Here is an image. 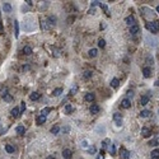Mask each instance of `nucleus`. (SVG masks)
I'll return each mask as SVG.
<instances>
[{"label": "nucleus", "instance_id": "nucleus-26", "mask_svg": "<svg viewBox=\"0 0 159 159\" xmlns=\"http://www.w3.org/2000/svg\"><path fill=\"white\" fill-rule=\"evenodd\" d=\"M139 115H140L141 117H149V116H150V111H149V110H143Z\"/></svg>", "mask_w": 159, "mask_h": 159}, {"label": "nucleus", "instance_id": "nucleus-37", "mask_svg": "<svg viewBox=\"0 0 159 159\" xmlns=\"http://www.w3.org/2000/svg\"><path fill=\"white\" fill-rule=\"evenodd\" d=\"M48 21L51 22V24H55V23H56V18H55V17H50Z\"/></svg>", "mask_w": 159, "mask_h": 159}, {"label": "nucleus", "instance_id": "nucleus-4", "mask_svg": "<svg viewBox=\"0 0 159 159\" xmlns=\"http://www.w3.org/2000/svg\"><path fill=\"white\" fill-rule=\"evenodd\" d=\"M120 155H121V159H130V153L125 148L120 149Z\"/></svg>", "mask_w": 159, "mask_h": 159}, {"label": "nucleus", "instance_id": "nucleus-33", "mask_svg": "<svg viewBox=\"0 0 159 159\" xmlns=\"http://www.w3.org/2000/svg\"><path fill=\"white\" fill-rule=\"evenodd\" d=\"M83 76H84V79H87V78H90V76H92V71H84Z\"/></svg>", "mask_w": 159, "mask_h": 159}, {"label": "nucleus", "instance_id": "nucleus-41", "mask_svg": "<svg viewBox=\"0 0 159 159\" xmlns=\"http://www.w3.org/2000/svg\"><path fill=\"white\" fill-rule=\"evenodd\" d=\"M82 144H83V145H82V146H83V148H85V149H87V148H88V146H89V145H87V141H83V143H82Z\"/></svg>", "mask_w": 159, "mask_h": 159}, {"label": "nucleus", "instance_id": "nucleus-42", "mask_svg": "<svg viewBox=\"0 0 159 159\" xmlns=\"http://www.w3.org/2000/svg\"><path fill=\"white\" fill-rule=\"evenodd\" d=\"M26 3H27V4H28V5H32V4H33V3H32V2H31V0H28V2H26Z\"/></svg>", "mask_w": 159, "mask_h": 159}, {"label": "nucleus", "instance_id": "nucleus-38", "mask_svg": "<svg viewBox=\"0 0 159 159\" xmlns=\"http://www.w3.org/2000/svg\"><path fill=\"white\" fill-rule=\"evenodd\" d=\"M97 5H98V7H101L102 4L99 3V2H92V7H97Z\"/></svg>", "mask_w": 159, "mask_h": 159}, {"label": "nucleus", "instance_id": "nucleus-21", "mask_svg": "<svg viewBox=\"0 0 159 159\" xmlns=\"http://www.w3.org/2000/svg\"><path fill=\"white\" fill-rule=\"evenodd\" d=\"M61 93H63V88H56V89L52 92V95H54V97H59V95H61Z\"/></svg>", "mask_w": 159, "mask_h": 159}, {"label": "nucleus", "instance_id": "nucleus-3", "mask_svg": "<svg viewBox=\"0 0 159 159\" xmlns=\"http://www.w3.org/2000/svg\"><path fill=\"white\" fill-rule=\"evenodd\" d=\"M125 22H126V24H127V26H130V27H132V26H135V24H136L134 15H129V17H126Z\"/></svg>", "mask_w": 159, "mask_h": 159}, {"label": "nucleus", "instance_id": "nucleus-16", "mask_svg": "<svg viewBox=\"0 0 159 159\" xmlns=\"http://www.w3.org/2000/svg\"><path fill=\"white\" fill-rule=\"evenodd\" d=\"M29 98H31V101H38V99L41 98V94H39L38 92H33V93L29 95Z\"/></svg>", "mask_w": 159, "mask_h": 159}, {"label": "nucleus", "instance_id": "nucleus-43", "mask_svg": "<svg viewBox=\"0 0 159 159\" xmlns=\"http://www.w3.org/2000/svg\"><path fill=\"white\" fill-rule=\"evenodd\" d=\"M47 159H55V155H50V156H48Z\"/></svg>", "mask_w": 159, "mask_h": 159}, {"label": "nucleus", "instance_id": "nucleus-29", "mask_svg": "<svg viewBox=\"0 0 159 159\" xmlns=\"http://www.w3.org/2000/svg\"><path fill=\"white\" fill-rule=\"evenodd\" d=\"M110 154L111 155H115L116 154V145L115 144H111L110 145Z\"/></svg>", "mask_w": 159, "mask_h": 159}, {"label": "nucleus", "instance_id": "nucleus-5", "mask_svg": "<svg viewBox=\"0 0 159 159\" xmlns=\"http://www.w3.org/2000/svg\"><path fill=\"white\" fill-rule=\"evenodd\" d=\"M130 33H131L132 36H135V34H137V33H140V27H139V24H135V26L130 27Z\"/></svg>", "mask_w": 159, "mask_h": 159}, {"label": "nucleus", "instance_id": "nucleus-14", "mask_svg": "<svg viewBox=\"0 0 159 159\" xmlns=\"http://www.w3.org/2000/svg\"><path fill=\"white\" fill-rule=\"evenodd\" d=\"M12 116L13 117H18V116H21V108H18V107H14L12 111H10Z\"/></svg>", "mask_w": 159, "mask_h": 159}, {"label": "nucleus", "instance_id": "nucleus-22", "mask_svg": "<svg viewBox=\"0 0 159 159\" xmlns=\"http://www.w3.org/2000/svg\"><path fill=\"white\" fill-rule=\"evenodd\" d=\"M3 9H4L7 13H10V12H12V5H10L9 3H4V4H3Z\"/></svg>", "mask_w": 159, "mask_h": 159}, {"label": "nucleus", "instance_id": "nucleus-7", "mask_svg": "<svg viewBox=\"0 0 159 159\" xmlns=\"http://www.w3.org/2000/svg\"><path fill=\"white\" fill-rule=\"evenodd\" d=\"M141 135L144 136V137H149L150 135H151V130L149 129V127H143V130H141Z\"/></svg>", "mask_w": 159, "mask_h": 159}, {"label": "nucleus", "instance_id": "nucleus-27", "mask_svg": "<svg viewBox=\"0 0 159 159\" xmlns=\"http://www.w3.org/2000/svg\"><path fill=\"white\" fill-rule=\"evenodd\" d=\"M51 112V108L50 107H45V108H42V111H41V115H43V116H46L47 117V115Z\"/></svg>", "mask_w": 159, "mask_h": 159}, {"label": "nucleus", "instance_id": "nucleus-34", "mask_svg": "<svg viewBox=\"0 0 159 159\" xmlns=\"http://www.w3.org/2000/svg\"><path fill=\"white\" fill-rule=\"evenodd\" d=\"M71 111H73L71 104H66V106H65V112H71Z\"/></svg>", "mask_w": 159, "mask_h": 159}, {"label": "nucleus", "instance_id": "nucleus-15", "mask_svg": "<svg viewBox=\"0 0 159 159\" xmlns=\"http://www.w3.org/2000/svg\"><path fill=\"white\" fill-rule=\"evenodd\" d=\"M143 75H144V78H150V76H151V70H150L148 66H145V68L143 69Z\"/></svg>", "mask_w": 159, "mask_h": 159}, {"label": "nucleus", "instance_id": "nucleus-46", "mask_svg": "<svg viewBox=\"0 0 159 159\" xmlns=\"http://www.w3.org/2000/svg\"><path fill=\"white\" fill-rule=\"evenodd\" d=\"M156 12H158V13H159V5H158V7H156Z\"/></svg>", "mask_w": 159, "mask_h": 159}, {"label": "nucleus", "instance_id": "nucleus-35", "mask_svg": "<svg viewBox=\"0 0 159 159\" xmlns=\"http://www.w3.org/2000/svg\"><path fill=\"white\" fill-rule=\"evenodd\" d=\"M88 153H89V154H94V153H95V146H94V145H92V146L89 148Z\"/></svg>", "mask_w": 159, "mask_h": 159}, {"label": "nucleus", "instance_id": "nucleus-18", "mask_svg": "<svg viewBox=\"0 0 159 159\" xmlns=\"http://www.w3.org/2000/svg\"><path fill=\"white\" fill-rule=\"evenodd\" d=\"M4 149H5V151H7V153H9V154L14 153V150H15V149H14V146H13V145H10V144H7V145L4 146Z\"/></svg>", "mask_w": 159, "mask_h": 159}, {"label": "nucleus", "instance_id": "nucleus-11", "mask_svg": "<svg viewBox=\"0 0 159 159\" xmlns=\"http://www.w3.org/2000/svg\"><path fill=\"white\" fill-rule=\"evenodd\" d=\"M84 99L87 102H93L94 99H95V95L93 94V93H87L85 95H84Z\"/></svg>", "mask_w": 159, "mask_h": 159}, {"label": "nucleus", "instance_id": "nucleus-9", "mask_svg": "<svg viewBox=\"0 0 159 159\" xmlns=\"http://www.w3.org/2000/svg\"><path fill=\"white\" fill-rule=\"evenodd\" d=\"M15 132H17L18 135H24V134H26V127H24L23 125H19V126H17Z\"/></svg>", "mask_w": 159, "mask_h": 159}, {"label": "nucleus", "instance_id": "nucleus-25", "mask_svg": "<svg viewBox=\"0 0 159 159\" xmlns=\"http://www.w3.org/2000/svg\"><path fill=\"white\" fill-rule=\"evenodd\" d=\"M23 54H24V55H31V54H32L31 46H24V47H23Z\"/></svg>", "mask_w": 159, "mask_h": 159}, {"label": "nucleus", "instance_id": "nucleus-36", "mask_svg": "<svg viewBox=\"0 0 159 159\" xmlns=\"http://www.w3.org/2000/svg\"><path fill=\"white\" fill-rule=\"evenodd\" d=\"M24 111H26V103L22 102V103H21V113H23Z\"/></svg>", "mask_w": 159, "mask_h": 159}, {"label": "nucleus", "instance_id": "nucleus-19", "mask_svg": "<svg viewBox=\"0 0 159 159\" xmlns=\"http://www.w3.org/2000/svg\"><path fill=\"white\" fill-rule=\"evenodd\" d=\"M3 99H4V101H7V102H12L13 101V97L10 95V94H8V92L5 93H3Z\"/></svg>", "mask_w": 159, "mask_h": 159}, {"label": "nucleus", "instance_id": "nucleus-23", "mask_svg": "<svg viewBox=\"0 0 159 159\" xmlns=\"http://www.w3.org/2000/svg\"><path fill=\"white\" fill-rule=\"evenodd\" d=\"M88 55H89L90 57H95V56L98 55V50H97V48H92V50L88 51Z\"/></svg>", "mask_w": 159, "mask_h": 159}, {"label": "nucleus", "instance_id": "nucleus-20", "mask_svg": "<svg viewBox=\"0 0 159 159\" xmlns=\"http://www.w3.org/2000/svg\"><path fill=\"white\" fill-rule=\"evenodd\" d=\"M118 85H120V82H118V79H117V78H113L112 80H111V87H112V88H117Z\"/></svg>", "mask_w": 159, "mask_h": 159}, {"label": "nucleus", "instance_id": "nucleus-17", "mask_svg": "<svg viewBox=\"0 0 159 159\" xmlns=\"http://www.w3.org/2000/svg\"><path fill=\"white\" fill-rule=\"evenodd\" d=\"M149 97H150V95H143V97L140 98V104H141V106H146V104H148Z\"/></svg>", "mask_w": 159, "mask_h": 159}, {"label": "nucleus", "instance_id": "nucleus-39", "mask_svg": "<svg viewBox=\"0 0 159 159\" xmlns=\"http://www.w3.org/2000/svg\"><path fill=\"white\" fill-rule=\"evenodd\" d=\"M76 89H78V85H74V88L71 89V94H74V93L76 92Z\"/></svg>", "mask_w": 159, "mask_h": 159}, {"label": "nucleus", "instance_id": "nucleus-44", "mask_svg": "<svg viewBox=\"0 0 159 159\" xmlns=\"http://www.w3.org/2000/svg\"><path fill=\"white\" fill-rule=\"evenodd\" d=\"M3 31V24H2V22H0V32Z\"/></svg>", "mask_w": 159, "mask_h": 159}, {"label": "nucleus", "instance_id": "nucleus-28", "mask_svg": "<svg viewBox=\"0 0 159 159\" xmlns=\"http://www.w3.org/2000/svg\"><path fill=\"white\" fill-rule=\"evenodd\" d=\"M150 155H151V158H158V159H159V149H154V150H151Z\"/></svg>", "mask_w": 159, "mask_h": 159}, {"label": "nucleus", "instance_id": "nucleus-31", "mask_svg": "<svg viewBox=\"0 0 159 159\" xmlns=\"http://www.w3.org/2000/svg\"><path fill=\"white\" fill-rule=\"evenodd\" d=\"M98 46H99V47H101V48H103V47L106 46V41H104V39H103V38H101V39H98Z\"/></svg>", "mask_w": 159, "mask_h": 159}, {"label": "nucleus", "instance_id": "nucleus-24", "mask_svg": "<svg viewBox=\"0 0 159 159\" xmlns=\"http://www.w3.org/2000/svg\"><path fill=\"white\" fill-rule=\"evenodd\" d=\"M59 132H60V127H59L57 125H55V126H52V127H51V134L57 135Z\"/></svg>", "mask_w": 159, "mask_h": 159}, {"label": "nucleus", "instance_id": "nucleus-12", "mask_svg": "<svg viewBox=\"0 0 159 159\" xmlns=\"http://www.w3.org/2000/svg\"><path fill=\"white\" fill-rule=\"evenodd\" d=\"M45 121H46V116L39 115V116L37 117V120H36V124H37V125H42V124H45Z\"/></svg>", "mask_w": 159, "mask_h": 159}, {"label": "nucleus", "instance_id": "nucleus-10", "mask_svg": "<svg viewBox=\"0 0 159 159\" xmlns=\"http://www.w3.org/2000/svg\"><path fill=\"white\" fill-rule=\"evenodd\" d=\"M14 37L18 38L19 37V22L14 21Z\"/></svg>", "mask_w": 159, "mask_h": 159}, {"label": "nucleus", "instance_id": "nucleus-45", "mask_svg": "<svg viewBox=\"0 0 159 159\" xmlns=\"http://www.w3.org/2000/svg\"><path fill=\"white\" fill-rule=\"evenodd\" d=\"M155 85H156V87H159V80H156V82H155Z\"/></svg>", "mask_w": 159, "mask_h": 159}, {"label": "nucleus", "instance_id": "nucleus-1", "mask_svg": "<svg viewBox=\"0 0 159 159\" xmlns=\"http://www.w3.org/2000/svg\"><path fill=\"white\" fill-rule=\"evenodd\" d=\"M145 27H146V29L150 31L151 33H156V32L159 31V22H158V21H155V22H148Z\"/></svg>", "mask_w": 159, "mask_h": 159}, {"label": "nucleus", "instance_id": "nucleus-30", "mask_svg": "<svg viewBox=\"0 0 159 159\" xmlns=\"http://www.w3.org/2000/svg\"><path fill=\"white\" fill-rule=\"evenodd\" d=\"M110 145H111V140H110V139H104V140L102 141V146L103 148H107Z\"/></svg>", "mask_w": 159, "mask_h": 159}, {"label": "nucleus", "instance_id": "nucleus-40", "mask_svg": "<svg viewBox=\"0 0 159 159\" xmlns=\"http://www.w3.org/2000/svg\"><path fill=\"white\" fill-rule=\"evenodd\" d=\"M69 131H70V127H69V126L64 127V132H69Z\"/></svg>", "mask_w": 159, "mask_h": 159}, {"label": "nucleus", "instance_id": "nucleus-13", "mask_svg": "<svg viewBox=\"0 0 159 159\" xmlns=\"http://www.w3.org/2000/svg\"><path fill=\"white\" fill-rule=\"evenodd\" d=\"M89 111H90L92 115H97V113L99 112V106H98V104H92L90 108H89Z\"/></svg>", "mask_w": 159, "mask_h": 159}, {"label": "nucleus", "instance_id": "nucleus-32", "mask_svg": "<svg viewBox=\"0 0 159 159\" xmlns=\"http://www.w3.org/2000/svg\"><path fill=\"white\" fill-rule=\"evenodd\" d=\"M101 8L106 12V14H107V15H110V10H108V8H107V5H106V4H102V5H101Z\"/></svg>", "mask_w": 159, "mask_h": 159}, {"label": "nucleus", "instance_id": "nucleus-2", "mask_svg": "<svg viewBox=\"0 0 159 159\" xmlns=\"http://www.w3.org/2000/svg\"><path fill=\"white\" fill-rule=\"evenodd\" d=\"M113 120L117 124V126H122V115L121 113H118V112L113 113Z\"/></svg>", "mask_w": 159, "mask_h": 159}, {"label": "nucleus", "instance_id": "nucleus-6", "mask_svg": "<svg viewBox=\"0 0 159 159\" xmlns=\"http://www.w3.org/2000/svg\"><path fill=\"white\" fill-rule=\"evenodd\" d=\"M121 107H122V108H130V107H131V101H130L129 98L122 99V102H121Z\"/></svg>", "mask_w": 159, "mask_h": 159}, {"label": "nucleus", "instance_id": "nucleus-8", "mask_svg": "<svg viewBox=\"0 0 159 159\" xmlns=\"http://www.w3.org/2000/svg\"><path fill=\"white\" fill-rule=\"evenodd\" d=\"M71 155H73V151H71L70 149H64V150H63V156H64V159H70Z\"/></svg>", "mask_w": 159, "mask_h": 159}]
</instances>
